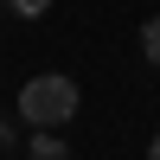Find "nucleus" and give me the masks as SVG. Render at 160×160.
I'll use <instances>...</instances> for the list:
<instances>
[{"mask_svg": "<svg viewBox=\"0 0 160 160\" xmlns=\"http://www.w3.org/2000/svg\"><path fill=\"white\" fill-rule=\"evenodd\" d=\"M19 115L32 128H64V122H77V77H64V71H38V77H26V90H19Z\"/></svg>", "mask_w": 160, "mask_h": 160, "instance_id": "obj_1", "label": "nucleus"}, {"mask_svg": "<svg viewBox=\"0 0 160 160\" xmlns=\"http://www.w3.org/2000/svg\"><path fill=\"white\" fill-rule=\"evenodd\" d=\"M26 160H71L58 128H32V141H26Z\"/></svg>", "mask_w": 160, "mask_h": 160, "instance_id": "obj_2", "label": "nucleus"}, {"mask_svg": "<svg viewBox=\"0 0 160 160\" xmlns=\"http://www.w3.org/2000/svg\"><path fill=\"white\" fill-rule=\"evenodd\" d=\"M141 58H148V64H160V13L141 26Z\"/></svg>", "mask_w": 160, "mask_h": 160, "instance_id": "obj_3", "label": "nucleus"}, {"mask_svg": "<svg viewBox=\"0 0 160 160\" xmlns=\"http://www.w3.org/2000/svg\"><path fill=\"white\" fill-rule=\"evenodd\" d=\"M7 7H13V13H19V19H38V13H45V7H51V0H7Z\"/></svg>", "mask_w": 160, "mask_h": 160, "instance_id": "obj_4", "label": "nucleus"}, {"mask_svg": "<svg viewBox=\"0 0 160 160\" xmlns=\"http://www.w3.org/2000/svg\"><path fill=\"white\" fill-rule=\"evenodd\" d=\"M148 160H160V135H154V141H148Z\"/></svg>", "mask_w": 160, "mask_h": 160, "instance_id": "obj_5", "label": "nucleus"}]
</instances>
